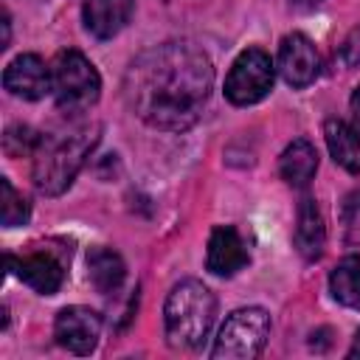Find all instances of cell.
I'll return each instance as SVG.
<instances>
[{
	"instance_id": "cell-1",
	"label": "cell",
	"mask_w": 360,
	"mask_h": 360,
	"mask_svg": "<svg viewBox=\"0 0 360 360\" xmlns=\"http://www.w3.org/2000/svg\"><path fill=\"white\" fill-rule=\"evenodd\" d=\"M214 68L194 42H163L132 59L124 76L129 110L155 129L183 132L202 115Z\"/></svg>"
},
{
	"instance_id": "cell-2",
	"label": "cell",
	"mask_w": 360,
	"mask_h": 360,
	"mask_svg": "<svg viewBox=\"0 0 360 360\" xmlns=\"http://www.w3.org/2000/svg\"><path fill=\"white\" fill-rule=\"evenodd\" d=\"M98 143V127H76L70 132H45L39 135V143L34 149V186L48 194L56 197L62 194L73 177L79 174V169L84 166L87 155L93 152V146Z\"/></svg>"
},
{
	"instance_id": "cell-3",
	"label": "cell",
	"mask_w": 360,
	"mask_h": 360,
	"mask_svg": "<svg viewBox=\"0 0 360 360\" xmlns=\"http://www.w3.org/2000/svg\"><path fill=\"white\" fill-rule=\"evenodd\" d=\"M214 315H217V298L202 281L186 278L174 284L163 307L169 343L174 349H197L208 338Z\"/></svg>"
},
{
	"instance_id": "cell-4",
	"label": "cell",
	"mask_w": 360,
	"mask_h": 360,
	"mask_svg": "<svg viewBox=\"0 0 360 360\" xmlns=\"http://www.w3.org/2000/svg\"><path fill=\"white\" fill-rule=\"evenodd\" d=\"M51 90L59 110L84 112L98 101L101 79L84 53L68 48V51H59L51 65Z\"/></svg>"
},
{
	"instance_id": "cell-5",
	"label": "cell",
	"mask_w": 360,
	"mask_h": 360,
	"mask_svg": "<svg viewBox=\"0 0 360 360\" xmlns=\"http://www.w3.org/2000/svg\"><path fill=\"white\" fill-rule=\"evenodd\" d=\"M270 338V315L262 307H245L228 315L222 323L211 357L217 360H250L262 354Z\"/></svg>"
},
{
	"instance_id": "cell-6",
	"label": "cell",
	"mask_w": 360,
	"mask_h": 360,
	"mask_svg": "<svg viewBox=\"0 0 360 360\" xmlns=\"http://www.w3.org/2000/svg\"><path fill=\"white\" fill-rule=\"evenodd\" d=\"M273 87V62L264 51L248 48L236 56V62L228 70L225 79V96L231 104H256L262 101Z\"/></svg>"
},
{
	"instance_id": "cell-7",
	"label": "cell",
	"mask_w": 360,
	"mask_h": 360,
	"mask_svg": "<svg viewBox=\"0 0 360 360\" xmlns=\"http://www.w3.org/2000/svg\"><path fill=\"white\" fill-rule=\"evenodd\" d=\"M101 335V315L90 307H65L53 321V338L73 354H90Z\"/></svg>"
},
{
	"instance_id": "cell-8",
	"label": "cell",
	"mask_w": 360,
	"mask_h": 360,
	"mask_svg": "<svg viewBox=\"0 0 360 360\" xmlns=\"http://www.w3.org/2000/svg\"><path fill=\"white\" fill-rule=\"evenodd\" d=\"M278 70H281L284 82L292 87H307L309 82H315V76L321 70V59H318L312 39L298 31L287 34L278 48Z\"/></svg>"
},
{
	"instance_id": "cell-9",
	"label": "cell",
	"mask_w": 360,
	"mask_h": 360,
	"mask_svg": "<svg viewBox=\"0 0 360 360\" xmlns=\"http://www.w3.org/2000/svg\"><path fill=\"white\" fill-rule=\"evenodd\" d=\"M3 87L11 96H20L25 101H37L51 90V68L37 53H20L11 59L3 70Z\"/></svg>"
},
{
	"instance_id": "cell-10",
	"label": "cell",
	"mask_w": 360,
	"mask_h": 360,
	"mask_svg": "<svg viewBox=\"0 0 360 360\" xmlns=\"http://www.w3.org/2000/svg\"><path fill=\"white\" fill-rule=\"evenodd\" d=\"M205 264L214 276H233L236 270H242L248 264L245 242L231 225H219V228L211 231Z\"/></svg>"
},
{
	"instance_id": "cell-11",
	"label": "cell",
	"mask_w": 360,
	"mask_h": 360,
	"mask_svg": "<svg viewBox=\"0 0 360 360\" xmlns=\"http://www.w3.org/2000/svg\"><path fill=\"white\" fill-rule=\"evenodd\" d=\"M135 0H84L82 20L96 39H110L129 22Z\"/></svg>"
},
{
	"instance_id": "cell-12",
	"label": "cell",
	"mask_w": 360,
	"mask_h": 360,
	"mask_svg": "<svg viewBox=\"0 0 360 360\" xmlns=\"http://www.w3.org/2000/svg\"><path fill=\"white\" fill-rule=\"evenodd\" d=\"M6 264L14 267V273H17L31 290H37V292H42V295H53V292L62 287V278H65L62 264H59L51 253H31V256H22V259L8 256Z\"/></svg>"
},
{
	"instance_id": "cell-13",
	"label": "cell",
	"mask_w": 360,
	"mask_h": 360,
	"mask_svg": "<svg viewBox=\"0 0 360 360\" xmlns=\"http://www.w3.org/2000/svg\"><path fill=\"white\" fill-rule=\"evenodd\" d=\"M323 138L338 166H343L346 172H360V124L329 118L323 124Z\"/></svg>"
},
{
	"instance_id": "cell-14",
	"label": "cell",
	"mask_w": 360,
	"mask_h": 360,
	"mask_svg": "<svg viewBox=\"0 0 360 360\" xmlns=\"http://www.w3.org/2000/svg\"><path fill=\"white\" fill-rule=\"evenodd\" d=\"M326 245V228L323 217L315 205L312 197H304L298 205V219H295V248L304 259H318Z\"/></svg>"
},
{
	"instance_id": "cell-15",
	"label": "cell",
	"mask_w": 360,
	"mask_h": 360,
	"mask_svg": "<svg viewBox=\"0 0 360 360\" xmlns=\"http://www.w3.org/2000/svg\"><path fill=\"white\" fill-rule=\"evenodd\" d=\"M278 169H281V177H284L290 186L304 188V186L315 177V172H318V152H315V146H312L307 138L292 141V143L281 152Z\"/></svg>"
},
{
	"instance_id": "cell-16",
	"label": "cell",
	"mask_w": 360,
	"mask_h": 360,
	"mask_svg": "<svg viewBox=\"0 0 360 360\" xmlns=\"http://www.w3.org/2000/svg\"><path fill=\"white\" fill-rule=\"evenodd\" d=\"M87 276L93 281V287L98 292H115L121 284H124V276H127V267L121 262V256L110 248H93L87 253Z\"/></svg>"
},
{
	"instance_id": "cell-17",
	"label": "cell",
	"mask_w": 360,
	"mask_h": 360,
	"mask_svg": "<svg viewBox=\"0 0 360 360\" xmlns=\"http://www.w3.org/2000/svg\"><path fill=\"white\" fill-rule=\"evenodd\" d=\"M332 295L352 309H360V256H346L329 276Z\"/></svg>"
},
{
	"instance_id": "cell-18",
	"label": "cell",
	"mask_w": 360,
	"mask_h": 360,
	"mask_svg": "<svg viewBox=\"0 0 360 360\" xmlns=\"http://www.w3.org/2000/svg\"><path fill=\"white\" fill-rule=\"evenodd\" d=\"M0 194H3V200H0L3 202V225L6 228L22 225L28 219V202H25V197L20 191H14L8 177L0 180Z\"/></svg>"
},
{
	"instance_id": "cell-19",
	"label": "cell",
	"mask_w": 360,
	"mask_h": 360,
	"mask_svg": "<svg viewBox=\"0 0 360 360\" xmlns=\"http://www.w3.org/2000/svg\"><path fill=\"white\" fill-rule=\"evenodd\" d=\"M340 56H343V62H346L349 68H357V65H360V28H354V31L346 37V42L340 45Z\"/></svg>"
},
{
	"instance_id": "cell-20",
	"label": "cell",
	"mask_w": 360,
	"mask_h": 360,
	"mask_svg": "<svg viewBox=\"0 0 360 360\" xmlns=\"http://www.w3.org/2000/svg\"><path fill=\"white\" fill-rule=\"evenodd\" d=\"M352 112H354V118H357V124H360V87L352 93Z\"/></svg>"
},
{
	"instance_id": "cell-21",
	"label": "cell",
	"mask_w": 360,
	"mask_h": 360,
	"mask_svg": "<svg viewBox=\"0 0 360 360\" xmlns=\"http://www.w3.org/2000/svg\"><path fill=\"white\" fill-rule=\"evenodd\" d=\"M349 357H360V332L354 335V343H352V349H349Z\"/></svg>"
},
{
	"instance_id": "cell-22",
	"label": "cell",
	"mask_w": 360,
	"mask_h": 360,
	"mask_svg": "<svg viewBox=\"0 0 360 360\" xmlns=\"http://www.w3.org/2000/svg\"><path fill=\"white\" fill-rule=\"evenodd\" d=\"M295 6H301V8H312V6H318L321 0H292Z\"/></svg>"
}]
</instances>
